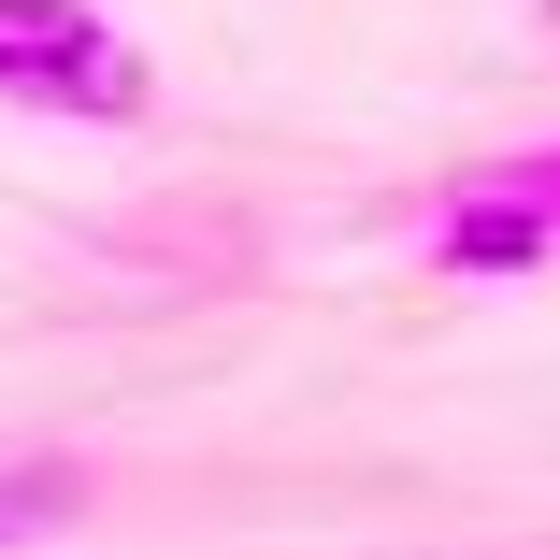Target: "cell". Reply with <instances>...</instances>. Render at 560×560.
Instances as JSON below:
<instances>
[{"label": "cell", "instance_id": "obj_1", "mask_svg": "<svg viewBox=\"0 0 560 560\" xmlns=\"http://www.w3.org/2000/svg\"><path fill=\"white\" fill-rule=\"evenodd\" d=\"M0 101L15 116H72V130H130L159 72L101 0H0Z\"/></svg>", "mask_w": 560, "mask_h": 560}, {"label": "cell", "instance_id": "obj_2", "mask_svg": "<svg viewBox=\"0 0 560 560\" xmlns=\"http://www.w3.org/2000/svg\"><path fill=\"white\" fill-rule=\"evenodd\" d=\"M58 517H86V460H0V546H44Z\"/></svg>", "mask_w": 560, "mask_h": 560}, {"label": "cell", "instance_id": "obj_3", "mask_svg": "<svg viewBox=\"0 0 560 560\" xmlns=\"http://www.w3.org/2000/svg\"><path fill=\"white\" fill-rule=\"evenodd\" d=\"M489 187H517L546 231H560V144H532V159H489Z\"/></svg>", "mask_w": 560, "mask_h": 560}]
</instances>
